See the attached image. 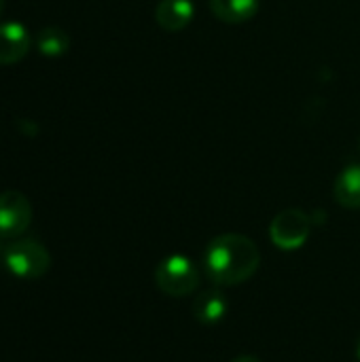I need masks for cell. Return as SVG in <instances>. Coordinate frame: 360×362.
<instances>
[{"instance_id": "cell-1", "label": "cell", "mask_w": 360, "mask_h": 362, "mask_svg": "<svg viewBox=\"0 0 360 362\" xmlns=\"http://www.w3.org/2000/svg\"><path fill=\"white\" fill-rule=\"evenodd\" d=\"M261 263L257 244L240 233L216 235L204 252L206 278L216 286H238L250 280Z\"/></svg>"}, {"instance_id": "cell-2", "label": "cell", "mask_w": 360, "mask_h": 362, "mask_svg": "<svg viewBox=\"0 0 360 362\" xmlns=\"http://www.w3.org/2000/svg\"><path fill=\"white\" fill-rule=\"evenodd\" d=\"M0 261L15 278L38 280L51 267L49 250L36 240H17L2 248Z\"/></svg>"}, {"instance_id": "cell-3", "label": "cell", "mask_w": 360, "mask_h": 362, "mask_svg": "<svg viewBox=\"0 0 360 362\" xmlns=\"http://www.w3.org/2000/svg\"><path fill=\"white\" fill-rule=\"evenodd\" d=\"M202 274L197 265L185 255L166 257L155 269V284L168 297H189L199 288Z\"/></svg>"}, {"instance_id": "cell-4", "label": "cell", "mask_w": 360, "mask_h": 362, "mask_svg": "<svg viewBox=\"0 0 360 362\" xmlns=\"http://www.w3.org/2000/svg\"><path fill=\"white\" fill-rule=\"evenodd\" d=\"M310 216L303 210H282L269 225V238L280 250H297L310 238Z\"/></svg>"}, {"instance_id": "cell-5", "label": "cell", "mask_w": 360, "mask_h": 362, "mask_svg": "<svg viewBox=\"0 0 360 362\" xmlns=\"http://www.w3.org/2000/svg\"><path fill=\"white\" fill-rule=\"evenodd\" d=\"M32 223V204L19 191L0 193V238L15 240Z\"/></svg>"}, {"instance_id": "cell-6", "label": "cell", "mask_w": 360, "mask_h": 362, "mask_svg": "<svg viewBox=\"0 0 360 362\" xmlns=\"http://www.w3.org/2000/svg\"><path fill=\"white\" fill-rule=\"evenodd\" d=\"M32 38L25 25L11 21L0 23V66H11L21 62L30 51Z\"/></svg>"}, {"instance_id": "cell-7", "label": "cell", "mask_w": 360, "mask_h": 362, "mask_svg": "<svg viewBox=\"0 0 360 362\" xmlns=\"http://www.w3.org/2000/svg\"><path fill=\"white\" fill-rule=\"evenodd\" d=\"M195 6L191 0H159L155 6V21L166 32H178L193 21Z\"/></svg>"}, {"instance_id": "cell-8", "label": "cell", "mask_w": 360, "mask_h": 362, "mask_svg": "<svg viewBox=\"0 0 360 362\" xmlns=\"http://www.w3.org/2000/svg\"><path fill=\"white\" fill-rule=\"evenodd\" d=\"M227 314V299L219 288L204 291L193 301V316L199 325H216Z\"/></svg>"}, {"instance_id": "cell-9", "label": "cell", "mask_w": 360, "mask_h": 362, "mask_svg": "<svg viewBox=\"0 0 360 362\" xmlns=\"http://www.w3.org/2000/svg\"><path fill=\"white\" fill-rule=\"evenodd\" d=\"M335 202L342 208L359 210L360 208V163H352L344 168L333 187Z\"/></svg>"}, {"instance_id": "cell-10", "label": "cell", "mask_w": 360, "mask_h": 362, "mask_svg": "<svg viewBox=\"0 0 360 362\" xmlns=\"http://www.w3.org/2000/svg\"><path fill=\"white\" fill-rule=\"evenodd\" d=\"M210 8L225 23H244L259 13V0H210Z\"/></svg>"}, {"instance_id": "cell-11", "label": "cell", "mask_w": 360, "mask_h": 362, "mask_svg": "<svg viewBox=\"0 0 360 362\" xmlns=\"http://www.w3.org/2000/svg\"><path fill=\"white\" fill-rule=\"evenodd\" d=\"M36 47L47 57H59L70 49V38L62 28H42L36 36Z\"/></svg>"}, {"instance_id": "cell-12", "label": "cell", "mask_w": 360, "mask_h": 362, "mask_svg": "<svg viewBox=\"0 0 360 362\" xmlns=\"http://www.w3.org/2000/svg\"><path fill=\"white\" fill-rule=\"evenodd\" d=\"M231 362H261L259 358H255V356H240V358H236V361Z\"/></svg>"}, {"instance_id": "cell-13", "label": "cell", "mask_w": 360, "mask_h": 362, "mask_svg": "<svg viewBox=\"0 0 360 362\" xmlns=\"http://www.w3.org/2000/svg\"><path fill=\"white\" fill-rule=\"evenodd\" d=\"M356 356H359V361H360V335H359V341H356Z\"/></svg>"}, {"instance_id": "cell-14", "label": "cell", "mask_w": 360, "mask_h": 362, "mask_svg": "<svg viewBox=\"0 0 360 362\" xmlns=\"http://www.w3.org/2000/svg\"><path fill=\"white\" fill-rule=\"evenodd\" d=\"M2 11H4V0H0V15H2Z\"/></svg>"}]
</instances>
